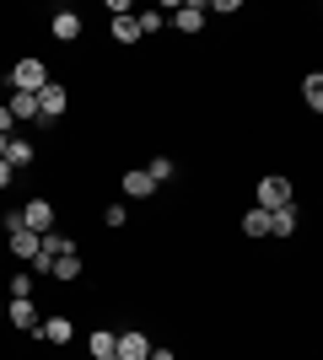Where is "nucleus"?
Instances as JSON below:
<instances>
[{"instance_id":"nucleus-11","label":"nucleus","mask_w":323,"mask_h":360,"mask_svg":"<svg viewBox=\"0 0 323 360\" xmlns=\"http://www.w3.org/2000/svg\"><path fill=\"white\" fill-rule=\"evenodd\" d=\"M113 345H119V333H113V328H92L87 355H92V360H113Z\"/></svg>"},{"instance_id":"nucleus-8","label":"nucleus","mask_w":323,"mask_h":360,"mask_svg":"<svg viewBox=\"0 0 323 360\" xmlns=\"http://www.w3.org/2000/svg\"><path fill=\"white\" fill-rule=\"evenodd\" d=\"M119 188H124V199H151L156 194V183L146 178V167H129V172L119 178Z\"/></svg>"},{"instance_id":"nucleus-20","label":"nucleus","mask_w":323,"mask_h":360,"mask_svg":"<svg viewBox=\"0 0 323 360\" xmlns=\"http://www.w3.org/2000/svg\"><path fill=\"white\" fill-rule=\"evenodd\" d=\"M146 178H151V183H172V178H178V167H172V156H156V162L146 167Z\"/></svg>"},{"instance_id":"nucleus-22","label":"nucleus","mask_w":323,"mask_h":360,"mask_svg":"<svg viewBox=\"0 0 323 360\" xmlns=\"http://www.w3.org/2000/svg\"><path fill=\"white\" fill-rule=\"evenodd\" d=\"M32 296V274H11V301H27Z\"/></svg>"},{"instance_id":"nucleus-18","label":"nucleus","mask_w":323,"mask_h":360,"mask_svg":"<svg viewBox=\"0 0 323 360\" xmlns=\"http://www.w3.org/2000/svg\"><path fill=\"white\" fill-rule=\"evenodd\" d=\"M302 103H308L312 113H323V75H308V81H302Z\"/></svg>"},{"instance_id":"nucleus-28","label":"nucleus","mask_w":323,"mask_h":360,"mask_svg":"<svg viewBox=\"0 0 323 360\" xmlns=\"http://www.w3.org/2000/svg\"><path fill=\"white\" fill-rule=\"evenodd\" d=\"M6 140H11V135H0V156H6Z\"/></svg>"},{"instance_id":"nucleus-21","label":"nucleus","mask_w":323,"mask_h":360,"mask_svg":"<svg viewBox=\"0 0 323 360\" xmlns=\"http://www.w3.org/2000/svg\"><path fill=\"white\" fill-rule=\"evenodd\" d=\"M135 27H140V38H146V32H162V27H167V11H140Z\"/></svg>"},{"instance_id":"nucleus-25","label":"nucleus","mask_w":323,"mask_h":360,"mask_svg":"<svg viewBox=\"0 0 323 360\" xmlns=\"http://www.w3.org/2000/svg\"><path fill=\"white\" fill-rule=\"evenodd\" d=\"M11 124H16V119H11V108L0 103V135H11Z\"/></svg>"},{"instance_id":"nucleus-5","label":"nucleus","mask_w":323,"mask_h":360,"mask_svg":"<svg viewBox=\"0 0 323 360\" xmlns=\"http://www.w3.org/2000/svg\"><path fill=\"white\" fill-rule=\"evenodd\" d=\"M167 22L178 32H200L205 27V6H200V0H184V6H172V11H167Z\"/></svg>"},{"instance_id":"nucleus-19","label":"nucleus","mask_w":323,"mask_h":360,"mask_svg":"<svg viewBox=\"0 0 323 360\" xmlns=\"http://www.w3.org/2000/svg\"><path fill=\"white\" fill-rule=\"evenodd\" d=\"M113 44H140V27H135V16H113Z\"/></svg>"},{"instance_id":"nucleus-10","label":"nucleus","mask_w":323,"mask_h":360,"mask_svg":"<svg viewBox=\"0 0 323 360\" xmlns=\"http://www.w3.org/2000/svg\"><path fill=\"white\" fill-rule=\"evenodd\" d=\"M32 156H38V146H32V140H6V156H0V162L11 167H32Z\"/></svg>"},{"instance_id":"nucleus-17","label":"nucleus","mask_w":323,"mask_h":360,"mask_svg":"<svg viewBox=\"0 0 323 360\" xmlns=\"http://www.w3.org/2000/svg\"><path fill=\"white\" fill-rule=\"evenodd\" d=\"M243 231H248V237H270V210H259V205H253V210L243 215Z\"/></svg>"},{"instance_id":"nucleus-7","label":"nucleus","mask_w":323,"mask_h":360,"mask_svg":"<svg viewBox=\"0 0 323 360\" xmlns=\"http://www.w3.org/2000/svg\"><path fill=\"white\" fill-rule=\"evenodd\" d=\"M49 27H54V38H60V44H76V38H81V16L70 11V6H60V11L49 16Z\"/></svg>"},{"instance_id":"nucleus-16","label":"nucleus","mask_w":323,"mask_h":360,"mask_svg":"<svg viewBox=\"0 0 323 360\" xmlns=\"http://www.w3.org/2000/svg\"><path fill=\"white\" fill-rule=\"evenodd\" d=\"M296 231V205H286V210H270V237H291Z\"/></svg>"},{"instance_id":"nucleus-3","label":"nucleus","mask_w":323,"mask_h":360,"mask_svg":"<svg viewBox=\"0 0 323 360\" xmlns=\"http://www.w3.org/2000/svg\"><path fill=\"white\" fill-rule=\"evenodd\" d=\"M22 226H27V231H38V237H44V231H54V205H49V199H27V205H22Z\"/></svg>"},{"instance_id":"nucleus-1","label":"nucleus","mask_w":323,"mask_h":360,"mask_svg":"<svg viewBox=\"0 0 323 360\" xmlns=\"http://www.w3.org/2000/svg\"><path fill=\"white\" fill-rule=\"evenodd\" d=\"M49 81H54V75H49L44 60H16L11 70H6V86H11V91H32V97H38Z\"/></svg>"},{"instance_id":"nucleus-2","label":"nucleus","mask_w":323,"mask_h":360,"mask_svg":"<svg viewBox=\"0 0 323 360\" xmlns=\"http://www.w3.org/2000/svg\"><path fill=\"white\" fill-rule=\"evenodd\" d=\"M286 205H291V178L270 172V178L259 183V210H286Z\"/></svg>"},{"instance_id":"nucleus-26","label":"nucleus","mask_w":323,"mask_h":360,"mask_svg":"<svg viewBox=\"0 0 323 360\" xmlns=\"http://www.w3.org/2000/svg\"><path fill=\"white\" fill-rule=\"evenodd\" d=\"M146 360H178V355H172L167 345H151V355H146Z\"/></svg>"},{"instance_id":"nucleus-14","label":"nucleus","mask_w":323,"mask_h":360,"mask_svg":"<svg viewBox=\"0 0 323 360\" xmlns=\"http://www.w3.org/2000/svg\"><path fill=\"white\" fill-rule=\"evenodd\" d=\"M49 280H60V285L81 280V253H65V258H54V269H49Z\"/></svg>"},{"instance_id":"nucleus-6","label":"nucleus","mask_w":323,"mask_h":360,"mask_svg":"<svg viewBox=\"0 0 323 360\" xmlns=\"http://www.w3.org/2000/svg\"><path fill=\"white\" fill-rule=\"evenodd\" d=\"M32 333H38L44 345H70V339H76V323H70V317H44Z\"/></svg>"},{"instance_id":"nucleus-4","label":"nucleus","mask_w":323,"mask_h":360,"mask_svg":"<svg viewBox=\"0 0 323 360\" xmlns=\"http://www.w3.org/2000/svg\"><path fill=\"white\" fill-rule=\"evenodd\" d=\"M65 108H70V91H65L60 81H49V86L38 91V119H60Z\"/></svg>"},{"instance_id":"nucleus-13","label":"nucleus","mask_w":323,"mask_h":360,"mask_svg":"<svg viewBox=\"0 0 323 360\" xmlns=\"http://www.w3.org/2000/svg\"><path fill=\"white\" fill-rule=\"evenodd\" d=\"M6 108H11V119H16V124L38 119V97H32V91H11V103H6Z\"/></svg>"},{"instance_id":"nucleus-9","label":"nucleus","mask_w":323,"mask_h":360,"mask_svg":"<svg viewBox=\"0 0 323 360\" xmlns=\"http://www.w3.org/2000/svg\"><path fill=\"white\" fill-rule=\"evenodd\" d=\"M146 355H151V339H146V333H119L113 360H146Z\"/></svg>"},{"instance_id":"nucleus-27","label":"nucleus","mask_w":323,"mask_h":360,"mask_svg":"<svg viewBox=\"0 0 323 360\" xmlns=\"http://www.w3.org/2000/svg\"><path fill=\"white\" fill-rule=\"evenodd\" d=\"M0 188H11V167L0 162Z\"/></svg>"},{"instance_id":"nucleus-15","label":"nucleus","mask_w":323,"mask_h":360,"mask_svg":"<svg viewBox=\"0 0 323 360\" xmlns=\"http://www.w3.org/2000/svg\"><path fill=\"white\" fill-rule=\"evenodd\" d=\"M11 328H22V333L38 328V307H32V296L27 301H11Z\"/></svg>"},{"instance_id":"nucleus-23","label":"nucleus","mask_w":323,"mask_h":360,"mask_svg":"<svg viewBox=\"0 0 323 360\" xmlns=\"http://www.w3.org/2000/svg\"><path fill=\"white\" fill-rule=\"evenodd\" d=\"M103 221L113 226V231H124V221H129V210H124V205H108V210H103Z\"/></svg>"},{"instance_id":"nucleus-24","label":"nucleus","mask_w":323,"mask_h":360,"mask_svg":"<svg viewBox=\"0 0 323 360\" xmlns=\"http://www.w3.org/2000/svg\"><path fill=\"white\" fill-rule=\"evenodd\" d=\"M237 11V0H215V6H205V16H232Z\"/></svg>"},{"instance_id":"nucleus-12","label":"nucleus","mask_w":323,"mask_h":360,"mask_svg":"<svg viewBox=\"0 0 323 360\" xmlns=\"http://www.w3.org/2000/svg\"><path fill=\"white\" fill-rule=\"evenodd\" d=\"M11 258L32 264V258H38V231H27V226H22V231H11Z\"/></svg>"}]
</instances>
